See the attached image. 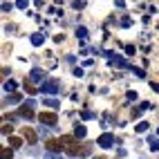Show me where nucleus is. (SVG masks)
Returning <instances> with one entry per match:
<instances>
[{"label": "nucleus", "instance_id": "16", "mask_svg": "<svg viewBox=\"0 0 159 159\" xmlns=\"http://www.w3.org/2000/svg\"><path fill=\"white\" fill-rule=\"evenodd\" d=\"M157 132H159V130H157Z\"/></svg>", "mask_w": 159, "mask_h": 159}, {"label": "nucleus", "instance_id": "10", "mask_svg": "<svg viewBox=\"0 0 159 159\" xmlns=\"http://www.w3.org/2000/svg\"><path fill=\"white\" fill-rule=\"evenodd\" d=\"M148 143H150L152 150H159V141H157V139H152V137H150V139H148Z\"/></svg>", "mask_w": 159, "mask_h": 159}, {"label": "nucleus", "instance_id": "11", "mask_svg": "<svg viewBox=\"0 0 159 159\" xmlns=\"http://www.w3.org/2000/svg\"><path fill=\"white\" fill-rule=\"evenodd\" d=\"M146 130H148V123H139V125L134 128V132H146Z\"/></svg>", "mask_w": 159, "mask_h": 159}, {"label": "nucleus", "instance_id": "8", "mask_svg": "<svg viewBox=\"0 0 159 159\" xmlns=\"http://www.w3.org/2000/svg\"><path fill=\"white\" fill-rule=\"evenodd\" d=\"M9 146H11V148H20V146H23V139H20V137H9Z\"/></svg>", "mask_w": 159, "mask_h": 159}, {"label": "nucleus", "instance_id": "15", "mask_svg": "<svg viewBox=\"0 0 159 159\" xmlns=\"http://www.w3.org/2000/svg\"><path fill=\"white\" fill-rule=\"evenodd\" d=\"M101 159H105V157H101Z\"/></svg>", "mask_w": 159, "mask_h": 159}, {"label": "nucleus", "instance_id": "1", "mask_svg": "<svg viewBox=\"0 0 159 159\" xmlns=\"http://www.w3.org/2000/svg\"><path fill=\"white\" fill-rule=\"evenodd\" d=\"M61 141H63V150H65L70 157H85L90 155V148H83L79 143V137H72V134H63L61 137Z\"/></svg>", "mask_w": 159, "mask_h": 159}, {"label": "nucleus", "instance_id": "3", "mask_svg": "<svg viewBox=\"0 0 159 159\" xmlns=\"http://www.w3.org/2000/svg\"><path fill=\"white\" fill-rule=\"evenodd\" d=\"M23 139H25L27 143H36V141H38V134H36V130H34V128L25 125V128H23Z\"/></svg>", "mask_w": 159, "mask_h": 159}, {"label": "nucleus", "instance_id": "6", "mask_svg": "<svg viewBox=\"0 0 159 159\" xmlns=\"http://www.w3.org/2000/svg\"><path fill=\"white\" fill-rule=\"evenodd\" d=\"M31 108H34L31 103L20 105V108H18V114H20V116H25V119H31V116H34V110H31Z\"/></svg>", "mask_w": 159, "mask_h": 159}, {"label": "nucleus", "instance_id": "2", "mask_svg": "<svg viewBox=\"0 0 159 159\" xmlns=\"http://www.w3.org/2000/svg\"><path fill=\"white\" fill-rule=\"evenodd\" d=\"M38 121L43 125H54L58 121V116H56V112H38Z\"/></svg>", "mask_w": 159, "mask_h": 159}, {"label": "nucleus", "instance_id": "5", "mask_svg": "<svg viewBox=\"0 0 159 159\" xmlns=\"http://www.w3.org/2000/svg\"><path fill=\"white\" fill-rule=\"evenodd\" d=\"M112 143H114V134H112V132H103V134L99 137V146H101V148H110Z\"/></svg>", "mask_w": 159, "mask_h": 159}, {"label": "nucleus", "instance_id": "9", "mask_svg": "<svg viewBox=\"0 0 159 159\" xmlns=\"http://www.w3.org/2000/svg\"><path fill=\"white\" fill-rule=\"evenodd\" d=\"M11 157H14L11 148H2V150H0V159H11Z\"/></svg>", "mask_w": 159, "mask_h": 159}, {"label": "nucleus", "instance_id": "4", "mask_svg": "<svg viewBox=\"0 0 159 159\" xmlns=\"http://www.w3.org/2000/svg\"><path fill=\"white\" fill-rule=\"evenodd\" d=\"M45 148H47V152H61L63 150V141L61 139H47Z\"/></svg>", "mask_w": 159, "mask_h": 159}, {"label": "nucleus", "instance_id": "13", "mask_svg": "<svg viewBox=\"0 0 159 159\" xmlns=\"http://www.w3.org/2000/svg\"><path fill=\"white\" fill-rule=\"evenodd\" d=\"M25 88H27L29 94H34V85H31V83H25Z\"/></svg>", "mask_w": 159, "mask_h": 159}, {"label": "nucleus", "instance_id": "14", "mask_svg": "<svg viewBox=\"0 0 159 159\" xmlns=\"http://www.w3.org/2000/svg\"><path fill=\"white\" fill-rule=\"evenodd\" d=\"M45 159H61V157H56L54 152H47V155H45Z\"/></svg>", "mask_w": 159, "mask_h": 159}, {"label": "nucleus", "instance_id": "12", "mask_svg": "<svg viewBox=\"0 0 159 159\" xmlns=\"http://www.w3.org/2000/svg\"><path fill=\"white\" fill-rule=\"evenodd\" d=\"M2 134H11V125H7V123H2Z\"/></svg>", "mask_w": 159, "mask_h": 159}, {"label": "nucleus", "instance_id": "7", "mask_svg": "<svg viewBox=\"0 0 159 159\" xmlns=\"http://www.w3.org/2000/svg\"><path fill=\"white\" fill-rule=\"evenodd\" d=\"M88 134V128H85V125H74V137H79V139H83V137H85Z\"/></svg>", "mask_w": 159, "mask_h": 159}]
</instances>
